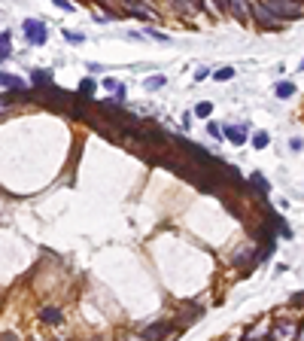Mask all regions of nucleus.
<instances>
[{
  "label": "nucleus",
  "instance_id": "1",
  "mask_svg": "<svg viewBox=\"0 0 304 341\" xmlns=\"http://www.w3.org/2000/svg\"><path fill=\"white\" fill-rule=\"evenodd\" d=\"M21 30H24V40H27V43H33V46H43V43H46V37H49L46 24H43V21H37V18H27V21L21 24Z\"/></svg>",
  "mask_w": 304,
  "mask_h": 341
},
{
  "label": "nucleus",
  "instance_id": "2",
  "mask_svg": "<svg viewBox=\"0 0 304 341\" xmlns=\"http://www.w3.org/2000/svg\"><path fill=\"white\" fill-rule=\"evenodd\" d=\"M253 12H256V18H259L265 27H280V18L268 9V3H265V6H262V3H256V6H253Z\"/></svg>",
  "mask_w": 304,
  "mask_h": 341
},
{
  "label": "nucleus",
  "instance_id": "3",
  "mask_svg": "<svg viewBox=\"0 0 304 341\" xmlns=\"http://www.w3.org/2000/svg\"><path fill=\"white\" fill-rule=\"evenodd\" d=\"M268 6H271L277 15H292V18L304 12L301 6H295V3H289V0H268Z\"/></svg>",
  "mask_w": 304,
  "mask_h": 341
},
{
  "label": "nucleus",
  "instance_id": "4",
  "mask_svg": "<svg viewBox=\"0 0 304 341\" xmlns=\"http://www.w3.org/2000/svg\"><path fill=\"white\" fill-rule=\"evenodd\" d=\"M225 137H228L231 143L244 146V143H247V128H241V125H228V128H225Z\"/></svg>",
  "mask_w": 304,
  "mask_h": 341
},
{
  "label": "nucleus",
  "instance_id": "5",
  "mask_svg": "<svg viewBox=\"0 0 304 341\" xmlns=\"http://www.w3.org/2000/svg\"><path fill=\"white\" fill-rule=\"evenodd\" d=\"M40 320H43V323H52V326H58L64 317H61V311H58V308H43V311H40Z\"/></svg>",
  "mask_w": 304,
  "mask_h": 341
},
{
  "label": "nucleus",
  "instance_id": "6",
  "mask_svg": "<svg viewBox=\"0 0 304 341\" xmlns=\"http://www.w3.org/2000/svg\"><path fill=\"white\" fill-rule=\"evenodd\" d=\"M228 9L238 15V21H247V18H250V9H247L244 0H228Z\"/></svg>",
  "mask_w": 304,
  "mask_h": 341
},
{
  "label": "nucleus",
  "instance_id": "7",
  "mask_svg": "<svg viewBox=\"0 0 304 341\" xmlns=\"http://www.w3.org/2000/svg\"><path fill=\"white\" fill-rule=\"evenodd\" d=\"M30 76H33L37 85H52V73H49V70H33Z\"/></svg>",
  "mask_w": 304,
  "mask_h": 341
},
{
  "label": "nucleus",
  "instance_id": "8",
  "mask_svg": "<svg viewBox=\"0 0 304 341\" xmlns=\"http://www.w3.org/2000/svg\"><path fill=\"white\" fill-rule=\"evenodd\" d=\"M268 143H271V137H268V131H256V134H253V146H256V149H265Z\"/></svg>",
  "mask_w": 304,
  "mask_h": 341
},
{
  "label": "nucleus",
  "instance_id": "9",
  "mask_svg": "<svg viewBox=\"0 0 304 341\" xmlns=\"http://www.w3.org/2000/svg\"><path fill=\"white\" fill-rule=\"evenodd\" d=\"M0 85H6V88H21V79L18 76H9V73H0Z\"/></svg>",
  "mask_w": 304,
  "mask_h": 341
},
{
  "label": "nucleus",
  "instance_id": "10",
  "mask_svg": "<svg viewBox=\"0 0 304 341\" xmlns=\"http://www.w3.org/2000/svg\"><path fill=\"white\" fill-rule=\"evenodd\" d=\"M292 95H295L292 82H277V98H292Z\"/></svg>",
  "mask_w": 304,
  "mask_h": 341
},
{
  "label": "nucleus",
  "instance_id": "11",
  "mask_svg": "<svg viewBox=\"0 0 304 341\" xmlns=\"http://www.w3.org/2000/svg\"><path fill=\"white\" fill-rule=\"evenodd\" d=\"M164 332H171V326H164V323H161V326H149L143 335H146V338H161Z\"/></svg>",
  "mask_w": 304,
  "mask_h": 341
},
{
  "label": "nucleus",
  "instance_id": "12",
  "mask_svg": "<svg viewBox=\"0 0 304 341\" xmlns=\"http://www.w3.org/2000/svg\"><path fill=\"white\" fill-rule=\"evenodd\" d=\"M177 9H201V0H174Z\"/></svg>",
  "mask_w": 304,
  "mask_h": 341
},
{
  "label": "nucleus",
  "instance_id": "13",
  "mask_svg": "<svg viewBox=\"0 0 304 341\" xmlns=\"http://www.w3.org/2000/svg\"><path fill=\"white\" fill-rule=\"evenodd\" d=\"M253 186H259V189H262V192H265V195H268V192H271V186H268V180H265V177H262V174H253Z\"/></svg>",
  "mask_w": 304,
  "mask_h": 341
},
{
  "label": "nucleus",
  "instance_id": "14",
  "mask_svg": "<svg viewBox=\"0 0 304 341\" xmlns=\"http://www.w3.org/2000/svg\"><path fill=\"white\" fill-rule=\"evenodd\" d=\"M231 76H234V70H231V67H222V70H216V73H213V79H231Z\"/></svg>",
  "mask_w": 304,
  "mask_h": 341
},
{
  "label": "nucleus",
  "instance_id": "15",
  "mask_svg": "<svg viewBox=\"0 0 304 341\" xmlns=\"http://www.w3.org/2000/svg\"><path fill=\"white\" fill-rule=\"evenodd\" d=\"M210 110H213V107H210V104H207V101H204V104H198V107H195V113H198V116H201V119H207V116H210Z\"/></svg>",
  "mask_w": 304,
  "mask_h": 341
},
{
  "label": "nucleus",
  "instance_id": "16",
  "mask_svg": "<svg viewBox=\"0 0 304 341\" xmlns=\"http://www.w3.org/2000/svg\"><path fill=\"white\" fill-rule=\"evenodd\" d=\"M6 55H9V37L3 34V37H0V61H3Z\"/></svg>",
  "mask_w": 304,
  "mask_h": 341
},
{
  "label": "nucleus",
  "instance_id": "17",
  "mask_svg": "<svg viewBox=\"0 0 304 341\" xmlns=\"http://www.w3.org/2000/svg\"><path fill=\"white\" fill-rule=\"evenodd\" d=\"M164 85V76H152L149 82H146V88H161Z\"/></svg>",
  "mask_w": 304,
  "mask_h": 341
},
{
  "label": "nucleus",
  "instance_id": "18",
  "mask_svg": "<svg viewBox=\"0 0 304 341\" xmlns=\"http://www.w3.org/2000/svg\"><path fill=\"white\" fill-rule=\"evenodd\" d=\"M79 91H82V95H91V91H94V82H91V79H82Z\"/></svg>",
  "mask_w": 304,
  "mask_h": 341
},
{
  "label": "nucleus",
  "instance_id": "19",
  "mask_svg": "<svg viewBox=\"0 0 304 341\" xmlns=\"http://www.w3.org/2000/svg\"><path fill=\"white\" fill-rule=\"evenodd\" d=\"M52 3H55L58 9H64V12H73V3H70V0H52Z\"/></svg>",
  "mask_w": 304,
  "mask_h": 341
},
{
  "label": "nucleus",
  "instance_id": "20",
  "mask_svg": "<svg viewBox=\"0 0 304 341\" xmlns=\"http://www.w3.org/2000/svg\"><path fill=\"white\" fill-rule=\"evenodd\" d=\"M207 131H210V137H222V131H219V125H216V122H210V125H207Z\"/></svg>",
  "mask_w": 304,
  "mask_h": 341
},
{
  "label": "nucleus",
  "instance_id": "21",
  "mask_svg": "<svg viewBox=\"0 0 304 341\" xmlns=\"http://www.w3.org/2000/svg\"><path fill=\"white\" fill-rule=\"evenodd\" d=\"M64 37H67V40H73V43H82V37H79V34H73V30H64Z\"/></svg>",
  "mask_w": 304,
  "mask_h": 341
},
{
  "label": "nucleus",
  "instance_id": "22",
  "mask_svg": "<svg viewBox=\"0 0 304 341\" xmlns=\"http://www.w3.org/2000/svg\"><path fill=\"white\" fill-rule=\"evenodd\" d=\"M9 101H12V98H3V95H0V107H6Z\"/></svg>",
  "mask_w": 304,
  "mask_h": 341
},
{
  "label": "nucleus",
  "instance_id": "23",
  "mask_svg": "<svg viewBox=\"0 0 304 341\" xmlns=\"http://www.w3.org/2000/svg\"><path fill=\"white\" fill-rule=\"evenodd\" d=\"M301 70H304V61H301Z\"/></svg>",
  "mask_w": 304,
  "mask_h": 341
},
{
  "label": "nucleus",
  "instance_id": "24",
  "mask_svg": "<svg viewBox=\"0 0 304 341\" xmlns=\"http://www.w3.org/2000/svg\"><path fill=\"white\" fill-rule=\"evenodd\" d=\"M301 335H304V332H301Z\"/></svg>",
  "mask_w": 304,
  "mask_h": 341
}]
</instances>
